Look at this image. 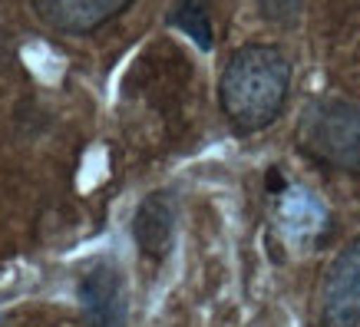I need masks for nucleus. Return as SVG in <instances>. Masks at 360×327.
<instances>
[{"instance_id": "f257e3e1", "label": "nucleus", "mask_w": 360, "mask_h": 327, "mask_svg": "<svg viewBox=\"0 0 360 327\" xmlns=\"http://www.w3.org/2000/svg\"><path fill=\"white\" fill-rule=\"evenodd\" d=\"M288 89H291L288 56L271 44H248L225 66L219 99L238 132H262L281 116Z\"/></svg>"}, {"instance_id": "f03ea898", "label": "nucleus", "mask_w": 360, "mask_h": 327, "mask_svg": "<svg viewBox=\"0 0 360 327\" xmlns=\"http://www.w3.org/2000/svg\"><path fill=\"white\" fill-rule=\"evenodd\" d=\"M297 146L317 162L360 172V106L347 99H314L297 120Z\"/></svg>"}, {"instance_id": "7ed1b4c3", "label": "nucleus", "mask_w": 360, "mask_h": 327, "mask_svg": "<svg viewBox=\"0 0 360 327\" xmlns=\"http://www.w3.org/2000/svg\"><path fill=\"white\" fill-rule=\"evenodd\" d=\"M317 321L321 327H360V235H354L330 262L321 281Z\"/></svg>"}, {"instance_id": "20e7f679", "label": "nucleus", "mask_w": 360, "mask_h": 327, "mask_svg": "<svg viewBox=\"0 0 360 327\" xmlns=\"http://www.w3.org/2000/svg\"><path fill=\"white\" fill-rule=\"evenodd\" d=\"M83 301V324L86 327H126L129 304H126V281L112 262L99 258L79 281Z\"/></svg>"}, {"instance_id": "39448f33", "label": "nucleus", "mask_w": 360, "mask_h": 327, "mask_svg": "<svg viewBox=\"0 0 360 327\" xmlns=\"http://www.w3.org/2000/svg\"><path fill=\"white\" fill-rule=\"evenodd\" d=\"M132 0H33L37 17L56 33L83 37L120 17Z\"/></svg>"}, {"instance_id": "423d86ee", "label": "nucleus", "mask_w": 360, "mask_h": 327, "mask_svg": "<svg viewBox=\"0 0 360 327\" xmlns=\"http://www.w3.org/2000/svg\"><path fill=\"white\" fill-rule=\"evenodd\" d=\"M172 231H175L172 198L165 192H155V195H149L142 202L136 218H132V238H136L142 255L162 262L169 255V248H172Z\"/></svg>"}, {"instance_id": "0eeeda50", "label": "nucleus", "mask_w": 360, "mask_h": 327, "mask_svg": "<svg viewBox=\"0 0 360 327\" xmlns=\"http://www.w3.org/2000/svg\"><path fill=\"white\" fill-rule=\"evenodd\" d=\"M278 225L291 241L314 238L324 225V205L304 188H288L278 202Z\"/></svg>"}, {"instance_id": "6e6552de", "label": "nucleus", "mask_w": 360, "mask_h": 327, "mask_svg": "<svg viewBox=\"0 0 360 327\" xmlns=\"http://www.w3.org/2000/svg\"><path fill=\"white\" fill-rule=\"evenodd\" d=\"M172 23L186 30L202 50H212V11L208 0H179L172 11Z\"/></svg>"}, {"instance_id": "1a4fd4ad", "label": "nucleus", "mask_w": 360, "mask_h": 327, "mask_svg": "<svg viewBox=\"0 0 360 327\" xmlns=\"http://www.w3.org/2000/svg\"><path fill=\"white\" fill-rule=\"evenodd\" d=\"M262 13L278 27H295V20L304 11V0H258Z\"/></svg>"}]
</instances>
